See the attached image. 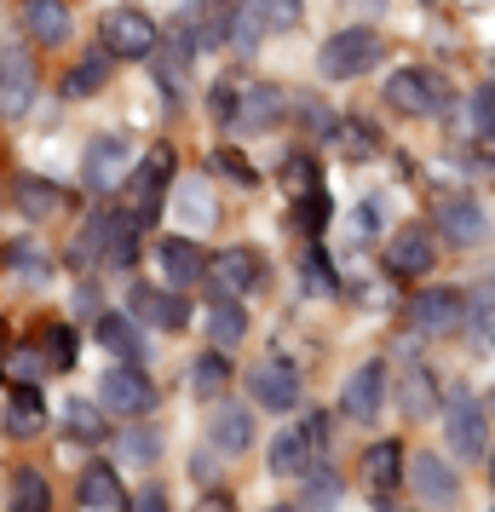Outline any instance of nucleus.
Returning a JSON list of instances; mask_svg holds the SVG:
<instances>
[{
    "label": "nucleus",
    "mask_w": 495,
    "mask_h": 512,
    "mask_svg": "<svg viewBox=\"0 0 495 512\" xmlns=\"http://www.w3.org/2000/svg\"><path fill=\"white\" fill-rule=\"evenodd\" d=\"M167 179H173V150L156 144V150L133 167V185H127V196H133V219H150V208H156V196L167 190Z\"/></svg>",
    "instance_id": "2eb2a0df"
},
{
    "label": "nucleus",
    "mask_w": 495,
    "mask_h": 512,
    "mask_svg": "<svg viewBox=\"0 0 495 512\" xmlns=\"http://www.w3.org/2000/svg\"><path fill=\"white\" fill-rule=\"evenodd\" d=\"M380 58V35L375 29H340L323 41L317 52V70L329 75V81H357V75H369Z\"/></svg>",
    "instance_id": "f257e3e1"
},
{
    "label": "nucleus",
    "mask_w": 495,
    "mask_h": 512,
    "mask_svg": "<svg viewBox=\"0 0 495 512\" xmlns=\"http://www.w3.org/2000/svg\"><path fill=\"white\" fill-rule=\"evenodd\" d=\"M231 24H236V12L225 6V0H196V6L185 12V24H179V29H185L190 47H219V41L231 35Z\"/></svg>",
    "instance_id": "f3484780"
},
{
    "label": "nucleus",
    "mask_w": 495,
    "mask_h": 512,
    "mask_svg": "<svg viewBox=\"0 0 495 512\" xmlns=\"http://www.w3.org/2000/svg\"><path fill=\"white\" fill-rule=\"evenodd\" d=\"M283 116H288V98H283V87H271V81H254V87L242 93V104L231 110V121L242 133H271Z\"/></svg>",
    "instance_id": "4468645a"
},
{
    "label": "nucleus",
    "mask_w": 495,
    "mask_h": 512,
    "mask_svg": "<svg viewBox=\"0 0 495 512\" xmlns=\"http://www.w3.org/2000/svg\"><path fill=\"white\" fill-rule=\"evenodd\" d=\"M219 167H225V173H231L236 185H254V167H248V162H236L231 150H219Z\"/></svg>",
    "instance_id": "c03bdc74"
},
{
    "label": "nucleus",
    "mask_w": 495,
    "mask_h": 512,
    "mask_svg": "<svg viewBox=\"0 0 495 512\" xmlns=\"http://www.w3.org/2000/svg\"><path fill=\"white\" fill-rule=\"evenodd\" d=\"M133 507H144V512H162V507H167V489H162V484H150V489L139 495V501H133Z\"/></svg>",
    "instance_id": "de8ad7c7"
},
{
    "label": "nucleus",
    "mask_w": 495,
    "mask_h": 512,
    "mask_svg": "<svg viewBox=\"0 0 495 512\" xmlns=\"http://www.w3.org/2000/svg\"><path fill=\"white\" fill-rule=\"evenodd\" d=\"M300 24V0H242L236 12V47H254L271 29H294Z\"/></svg>",
    "instance_id": "9d476101"
},
{
    "label": "nucleus",
    "mask_w": 495,
    "mask_h": 512,
    "mask_svg": "<svg viewBox=\"0 0 495 512\" xmlns=\"http://www.w3.org/2000/svg\"><path fill=\"white\" fill-rule=\"evenodd\" d=\"M306 282H311V294H334L329 271H323V265H317V259H311V265H306Z\"/></svg>",
    "instance_id": "49530a36"
},
{
    "label": "nucleus",
    "mask_w": 495,
    "mask_h": 512,
    "mask_svg": "<svg viewBox=\"0 0 495 512\" xmlns=\"http://www.w3.org/2000/svg\"><path fill=\"white\" fill-rule=\"evenodd\" d=\"M173 213H179V225H185V231H213V219H219V208H213V190L202 185V179H185V185H179Z\"/></svg>",
    "instance_id": "a878e982"
},
{
    "label": "nucleus",
    "mask_w": 495,
    "mask_h": 512,
    "mask_svg": "<svg viewBox=\"0 0 495 512\" xmlns=\"http://www.w3.org/2000/svg\"><path fill=\"white\" fill-rule=\"evenodd\" d=\"M35 87H41L35 58L18 47H0V116H24L35 104Z\"/></svg>",
    "instance_id": "423d86ee"
},
{
    "label": "nucleus",
    "mask_w": 495,
    "mask_h": 512,
    "mask_svg": "<svg viewBox=\"0 0 495 512\" xmlns=\"http://www.w3.org/2000/svg\"><path fill=\"white\" fill-rule=\"evenodd\" d=\"M329 443V415H306L300 426H283V438L271 443V472L277 478H306L317 449Z\"/></svg>",
    "instance_id": "f03ea898"
},
{
    "label": "nucleus",
    "mask_w": 495,
    "mask_h": 512,
    "mask_svg": "<svg viewBox=\"0 0 495 512\" xmlns=\"http://www.w3.org/2000/svg\"><path fill=\"white\" fill-rule=\"evenodd\" d=\"M208 334H213V346H236V340L248 334V311H242V305H231V300H219L208 311Z\"/></svg>",
    "instance_id": "72a5a7b5"
},
{
    "label": "nucleus",
    "mask_w": 495,
    "mask_h": 512,
    "mask_svg": "<svg viewBox=\"0 0 495 512\" xmlns=\"http://www.w3.org/2000/svg\"><path fill=\"white\" fill-rule=\"evenodd\" d=\"M231 98H236V87H231V81H219V87H213V93H208V110H213V116H219V121H231V110H236Z\"/></svg>",
    "instance_id": "37998d69"
},
{
    "label": "nucleus",
    "mask_w": 495,
    "mask_h": 512,
    "mask_svg": "<svg viewBox=\"0 0 495 512\" xmlns=\"http://www.w3.org/2000/svg\"><path fill=\"white\" fill-rule=\"evenodd\" d=\"M449 81L432 70H398L386 81V104H398L403 116H444L449 110Z\"/></svg>",
    "instance_id": "7ed1b4c3"
},
{
    "label": "nucleus",
    "mask_w": 495,
    "mask_h": 512,
    "mask_svg": "<svg viewBox=\"0 0 495 512\" xmlns=\"http://www.w3.org/2000/svg\"><path fill=\"white\" fill-rule=\"evenodd\" d=\"M490 484H495V455H490Z\"/></svg>",
    "instance_id": "09e8293b"
},
{
    "label": "nucleus",
    "mask_w": 495,
    "mask_h": 512,
    "mask_svg": "<svg viewBox=\"0 0 495 512\" xmlns=\"http://www.w3.org/2000/svg\"><path fill=\"white\" fill-rule=\"evenodd\" d=\"M12 202H18V213L24 219H52V213H64V190L58 185H47V179H35V173H24L18 185H12Z\"/></svg>",
    "instance_id": "5701e85b"
},
{
    "label": "nucleus",
    "mask_w": 495,
    "mask_h": 512,
    "mask_svg": "<svg viewBox=\"0 0 495 512\" xmlns=\"http://www.w3.org/2000/svg\"><path fill=\"white\" fill-rule=\"evenodd\" d=\"M334 150L352 156V162H363V156L375 150V127H363V121H334Z\"/></svg>",
    "instance_id": "4c0bfd02"
},
{
    "label": "nucleus",
    "mask_w": 495,
    "mask_h": 512,
    "mask_svg": "<svg viewBox=\"0 0 495 512\" xmlns=\"http://www.w3.org/2000/svg\"><path fill=\"white\" fill-rule=\"evenodd\" d=\"M444 426H449V449H455L461 461H478V455H484L490 426H484V409H478V397H472V392H455V397H449Z\"/></svg>",
    "instance_id": "39448f33"
},
{
    "label": "nucleus",
    "mask_w": 495,
    "mask_h": 512,
    "mask_svg": "<svg viewBox=\"0 0 495 512\" xmlns=\"http://www.w3.org/2000/svg\"><path fill=\"white\" fill-rule=\"evenodd\" d=\"M6 432L12 438H41L47 432V403H41L35 386H18L12 392V403H6Z\"/></svg>",
    "instance_id": "393cba45"
},
{
    "label": "nucleus",
    "mask_w": 495,
    "mask_h": 512,
    "mask_svg": "<svg viewBox=\"0 0 495 512\" xmlns=\"http://www.w3.org/2000/svg\"><path fill=\"white\" fill-rule=\"evenodd\" d=\"M461 317H467V305H461V294L455 288H426V294H415V305H409V334H455L461 328Z\"/></svg>",
    "instance_id": "0eeeda50"
},
{
    "label": "nucleus",
    "mask_w": 495,
    "mask_h": 512,
    "mask_svg": "<svg viewBox=\"0 0 495 512\" xmlns=\"http://www.w3.org/2000/svg\"><path fill=\"white\" fill-rule=\"evenodd\" d=\"M363 478L375 484V501H386L403 478V443H369V455H363Z\"/></svg>",
    "instance_id": "4be33fe9"
},
{
    "label": "nucleus",
    "mask_w": 495,
    "mask_h": 512,
    "mask_svg": "<svg viewBox=\"0 0 495 512\" xmlns=\"http://www.w3.org/2000/svg\"><path fill=\"white\" fill-rule=\"evenodd\" d=\"M133 317L144 328H185V300L179 294H167V288H133Z\"/></svg>",
    "instance_id": "aec40b11"
},
{
    "label": "nucleus",
    "mask_w": 495,
    "mask_h": 512,
    "mask_svg": "<svg viewBox=\"0 0 495 512\" xmlns=\"http://www.w3.org/2000/svg\"><path fill=\"white\" fill-rule=\"evenodd\" d=\"M156 259H162V271H167V282L173 288H196L202 282V248L196 242H185V236H167V242H156Z\"/></svg>",
    "instance_id": "a211bd4d"
},
{
    "label": "nucleus",
    "mask_w": 495,
    "mask_h": 512,
    "mask_svg": "<svg viewBox=\"0 0 495 512\" xmlns=\"http://www.w3.org/2000/svg\"><path fill=\"white\" fill-rule=\"evenodd\" d=\"M380 397H386V363H363L346 380V392H340V415L357 420V426H369L380 415Z\"/></svg>",
    "instance_id": "ddd939ff"
},
{
    "label": "nucleus",
    "mask_w": 495,
    "mask_h": 512,
    "mask_svg": "<svg viewBox=\"0 0 495 512\" xmlns=\"http://www.w3.org/2000/svg\"><path fill=\"white\" fill-rule=\"evenodd\" d=\"M208 282L219 294H254V288H265V259L248 248H225L208 259Z\"/></svg>",
    "instance_id": "9b49d317"
},
{
    "label": "nucleus",
    "mask_w": 495,
    "mask_h": 512,
    "mask_svg": "<svg viewBox=\"0 0 495 512\" xmlns=\"http://www.w3.org/2000/svg\"><path fill=\"white\" fill-rule=\"evenodd\" d=\"M208 438H213V449H225V455H248V443H254V420H248V409L225 403V409L213 415Z\"/></svg>",
    "instance_id": "bb28decb"
},
{
    "label": "nucleus",
    "mask_w": 495,
    "mask_h": 512,
    "mask_svg": "<svg viewBox=\"0 0 495 512\" xmlns=\"http://www.w3.org/2000/svg\"><path fill=\"white\" fill-rule=\"evenodd\" d=\"M75 501L93 507V512H116V507H127V489H121V478L110 472V466H87V472H81V489H75Z\"/></svg>",
    "instance_id": "b1692460"
},
{
    "label": "nucleus",
    "mask_w": 495,
    "mask_h": 512,
    "mask_svg": "<svg viewBox=\"0 0 495 512\" xmlns=\"http://www.w3.org/2000/svg\"><path fill=\"white\" fill-rule=\"evenodd\" d=\"M415 495L432 501V507H449V501L461 495V484H455V472H449L438 455H421V461H415Z\"/></svg>",
    "instance_id": "cd10ccee"
},
{
    "label": "nucleus",
    "mask_w": 495,
    "mask_h": 512,
    "mask_svg": "<svg viewBox=\"0 0 495 512\" xmlns=\"http://www.w3.org/2000/svg\"><path fill=\"white\" fill-rule=\"evenodd\" d=\"M12 507L18 512H47L52 507V489L35 466H18V478H12Z\"/></svg>",
    "instance_id": "473e14b6"
},
{
    "label": "nucleus",
    "mask_w": 495,
    "mask_h": 512,
    "mask_svg": "<svg viewBox=\"0 0 495 512\" xmlns=\"http://www.w3.org/2000/svg\"><path fill=\"white\" fill-rule=\"evenodd\" d=\"M98 340L116 351V357H127V363H139V357H144L139 328L127 323V317H116V311H104V317H98Z\"/></svg>",
    "instance_id": "c756f323"
},
{
    "label": "nucleus",
    "mask_w": 495,
    "mask_h": 512,
    "mask_svg": "<svg viewBox=\"0 0 495 512\" xmlns=\"http://www.w3.org/2000/svg\"><path fill=\"white\" fill-rule=\"evenodd\" d=\"M110 64H116V58H110V47L93 52V58H81V64H75V70L64 75V98H87V93H98V87H104V75H110Z\"/></svg>",
    "instance_id": "7c9ffc66"
},
{
    "label": "nucleus",
    "mask_w": 495,
    "mask_h": 512,
    "mask_svg": "<svg viewBox=\"0 0 495 512\" xmlns=\"http://www.w3.org/2000/svg\"><path fill=\"white\" fill-rule=\"evenodd\" d=\"M6 374H12V380H24V386H35V380L47 374V357H41V351H12Z\"/></svg>",
    "instance_id": "a19ab883"
},
{
    "label": "nucleus",
    "mask_w": 495,
    "mask_h": 512,
    "mask_svg": "<svg viewBox=\"0 0 495 512\" xmlns=\"http://www.w3.org/2000/svg\"><path fill=\"white\" fill-rule=\"evenodd\" d=\"M467 127H472V139H495V81H484L467 98Z\"/></svg>",
    "instance_id": "e433bc0d"
},
{
    "label": "nucleus",
    "mask_w": 495,
    "mask_h": 512,
    "mask_svg": "<svg viewBox=\"0 0 495 512\" xmlns=\"http://www.w3.org/2000/svg\"><path fill=\"white\" fill-rule=\"evenodd\" d=\"M139 242H133V219L127 213H104V259L110 265H133Z\"/></svg>",
    "instance_id": "2f4dec72"
},
{
    "label": "nucleus",
    "mask_w": 495,
    "mask_h": 512,
    "mask_svg": "<svg viewBox=\"0 0 495 512\" xmlns=\"http://www.w3.org/2000/svg\"><path fill=\"white\" fill-rule=\"evenodd\" d=\"M248 392H254V403H260V409L288 415V409L300 403V369H294V363H283V357H271V363H260V369L248 374Z\"/></svg>",
    "instance_id": "1a4fd4ad"
},
{
    "label": "nucleus",
    "mask_w": 495,
    "mask_h": 512,
    "mask_svg": "<svg viewBox=\"0 0 495 512\" xmlns=\"http://www.w3.org/2000/svg\"><path fill=\"white\" fill-rule=\"evenodd\" d=\"M127 167H133V144L127 139H93L87 162H81V179H87V190H110Z\"/></svg>",
    "instance_id": "dca6fc26"
},
{
    "label": "nucleus",
    "mask_w": 495,
    "mask_h": 512,
    "mask_svg": "<svg viewBox=\"0 0 495 512\" xmlns=\"http://www.w3.org/2000/svg\"><path fill=\"white\" fill-rule=\"evenodd\" d=\"M24 24L41 47H64V41H70V12H64V0H24Z\"/></svg>",
    "instance_id": "412c9836"
},
{
    "label": "nucleus",
    "mask_w": 495,
    "mask_h": 512,
    "mask_svg": "<svg viewBox=\"0 0 495 512\" xmlns=\"http://www.w3.org/2000/svg\"><path fill=\"white\" fill-rule=\"evenodd\" d=\"M6 265H12V271H24L29 282H41V277H47V259L35 254L29 242H12V248H6Z\"/></svg>",
    "instance_id": "ea45409f"
},
{
    "label": "nucleus",
    "mask_w": 495,
    "mask_h": 512,
    "mask_svg": "<svg viewBox=\"0 0 495 512\" xmlns=\"http://www.w3.org/2000/svg\"><path fill=\"white\" fill-rule=\"evenodd\" d=\"M306 495H300V501H306V507H323V501H340V472H329V466H317L311 461L306 466Z\"/></svg>",
    "instance_id": "58836bf2"
},
{
    "label": "nucleus",
    "mask_w": 495,
    "mask_h": 512,
    "mask_svg": "<svg viewBox=\"0 0 495 512\" xmlns=\"http://www.w3.org/2000/svg\"><path fill=\"white\" fill-rule=\"evenodd\" d=\"M363 6H380V0H363Z\"/></svg>",
    "instance_id": "8fccbe9b"
},
{
    "label": "nucleus",
    "mask_w": 495,
    "mask_h": 512,
    "mask_svg": "<svg viewBox=\"0 0 495 512\" xmlns=\"http://www.w3.org/2000/svg\"><path fill=\"white\" fill-rule=\"evenodd\" d=\"M156 41H162L156 24H150L144 12H133V6H121V12L104 18V47H110V58H150Z\"/></svg>",
    "instance_id": "6e6552de"
},
{
    "label": "nucleus",
    "mask_w": 495,
    "mask_h": 512,
    "mask_svg": "<svg viewBox=\"0 0 495 512\" xmlns=\"http://www.w3.org/2000/svg\"><path fill=\"white\" fill-rule=\"evenodd\" d=\"M64 432H70L75 443H98L104 432H110V420H104V409H98V403L70 397V403H64Z\"/></svg>",
    "instance_id": "c85d7f7f"
},
{
    "label": "nucleus",
    "mask_w": 495,
    "mask_h": 512,
    "mask_svg": "<svg viewBox=\"0 0 495 512\" xmlns=\"http://www.w3.org/2000/svg\"><path fill=\"white\" fill-rule=\"evenodd\" d=\"M438 231L455 248H478V242H490V219L472 196H449V202H438Z\"/></svg>",
    "instance_id": "f8f14e48"
},
{
    "label": "nucleus",
    "mask_w": 495,
    "mask_h": 512,
    "mask_svg": "<svg viewBox=\"0 0 495 512\" xmlns=\"http://www.w3.org/2000/svg\"><path fill=\"white\" fill-rule=\"evenodd\" d=\"M323 219H329V202H323V190L311 185L306 196H300V225H306V231L317 236V231H323Z\"/></svg>",
    "instance_id": "79ce46f5"
},
{
    "label": "nucleus",
    "mask_w": 495,
    "mask_h": 512,
    "mask_svg": "<svg viewBox=\"0 0 495 512\" xmlns=\"http://www.w3.org/2000/svg\"><path fill=\"white\" fill-rule=\"evenodd\" d=\"M127 449H133V455H139V461H150V455H156V449H162V438H150V432H133V438H127Z\"/></svg>",
    "instance_id": "a18cd8bd"
},
{
    "label": "nucleus",
    "mask_w": 495,
    "mask_h": 512,
    "mask_svg": "<svg viewBox=\"0 0 495 512\" xmlns=\"http://www.w3.org/2000/svg\"><path fill=\"white\" fill-rule=\"evenodd\" d=\"M104 409H110V415H150V409H156V380H150L139 363L110 369L104 374Z\"/></svg>",
    "instance_id": "20e7f679"
},
{
    "label": "nucleus",
    "mask_w": 495,
    "mask_h": 512,
    "mask_svg": "<svg viewBox=\"0 0 495 512\" xmlns=\"http://www.w3.org/2000/svg\"><path fill=\"white\" fill-rule=\"evenodd\" d=\"M386 271H398V277H426V271H432V236L398 231L386 242Z\"/></svg>",
    "instance_id": "6ab92c4d"
},
{
    "label": "nucleus",
    "mask_w": 495,
    "mask_h": 512,
    "mask_svg": "<svg viewBox=\"0 0 495 512\" xmlns=\"http://www.w3.org/2000/svg\"><path fill=\"white\" fill-rule=\"evenodd\" d=\"M225 380H231V369H225V357H219V351L196 357V369H190V392H196V397H219V392H225Z\"/></svg>",
    "instance_id": "f704fd0d"
},
{
    "label": "nucleus",
    "mask_w": 495,
    "mask_h": 512,
    "mask_svg": "<svg viewBox=\"0 0 495 512\" xmlns=\"http://www.w3.org/2000/svg\"><path fill=\"white\" fill-rule=\"evenodd\" d=\"M41 351H47L52 369H70L75 351H81V340H75V328H70V323H52V328H41Z\"/></svg>",
    "instance_id": "c9c22d12"
}]
</instances>
